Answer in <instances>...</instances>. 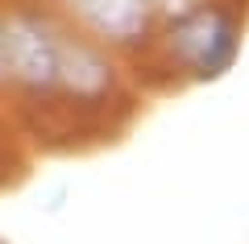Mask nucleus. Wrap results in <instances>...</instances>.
Instances as JSON below:
<instances>
[{
    "label": "nucleus",
    "mask_w": 249,
    "mask_h": 244,
    "mask_svg": "<svg viewBox=\"0 0 249 244\" xmlns=\"http://www.w3.org/2000/svg\"><path fill=\"white\" fill-rule=\"evenodd\" d=\"M4 33V62L9 75H17L29 87H58V62H62V42L46 25L29 17H13L0 25Z\"/></svg>",
    "instance_id": "f257e3e1"
},
{
    "label": "nucleus",
    "mask_w": 249,
    "mask_h": 244,
    "mask_svg": "<svg viewBox=\"0 0 249 244\" xmlns=\"http://www.w3.org/2000/svg\"><path fill=\"white\" fill-rule=\"evenodd\" d=\"M154 4H162V9H187L191 0H154Z\"/></svg>",
    "instance_id": "39448f33"
},
{
    "label": "nucleus",
    "mask_w": 249,
    "mask_h": 244,
    "mask_svg": "<svg viewBox=\"0 0 249 244\" xmlns=\"http://www.w3.org/2000/svg\"><path fill=\"white\" fill-rule=\"evenodd\" d=\"M58 87L75 91V96H100L108 87V66L83 46L62 42V62H58Z\"/></svg>",
    "instance_id": "20e7f679"
},
{
    "label": "nucleus",
    "mask_w": 249,
    "mask_h": 244,
    "mask_svg": "<svg viewBox=\"0 0 249 244\" xmlns=\"http://www.w3.org/2000/svg\"><path fill=\"white\" fill-rule=\"evenodd\" d=\"M71 9L79 13L96 33L116 37V42L137 37L145 29V21H150L145 0H71Z\"/></svg>",
    "instance_id": "7ed1b4c3"
},
{
    "label": "nucleus",
    "mask_w": 249,
    "mask_h": 244,
    "mask_svg": "<svg viewBox=\"0 0 249 244\" xmlns=\"http://www.w3.org/2000/svg\"><path fill=\"white\" fill-rule=\"evenodd\" d=\"M237 25L216 9H199L191 17H183V25L175 29V46L191 66L199 70V79H216L232 66L237 58Z\"/></svg>",
    "instance_id": "f03ea898"
},
{
    "label": "nucleus",
    "mask_w": 249,
    "mask_h": 244,
    "mask_svg": "<svg viewBox=\"0 0 249 244\" xmlns=\"http://www.w3.org/2000/svg\"><path fill=\"white\" fill-rule=\"evenodd\" d=\"M9 75V62H4V33H0V79Z\"/></svg>",
    "instance_id": "423d86ee"
}]
</instances>
